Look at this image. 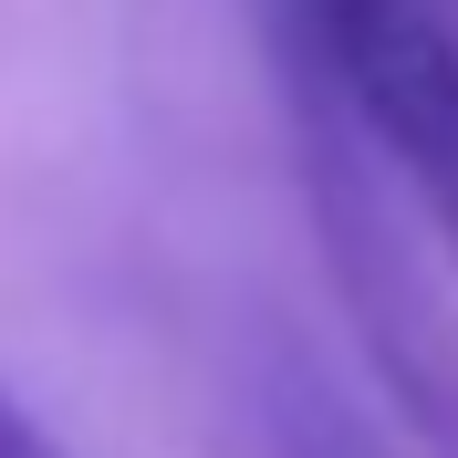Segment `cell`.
Instances as JSON below:
<instances>
[{
	"label": "cell",
	"instance_id": "obj_1",
	"mask_svg": "<svg viewBox=\"0 0 458 458\" xmlns=\"http://www.w3.org/2000/svg\"><path fill=\"white\" fill-rule=\"evenodd\" d=\"M282 94H292V167H302V208H313L323 271L344 292V323L365 344L386 406L406 417V437L428 458H458V323L437 302V271L406 229L386 167L365 157V136L344 125L334 84L313 73V53L282 31Z\"/></svg>",
	"mask_w": 458,
	"mask_h": 458
},
{
	"label": "cell",
	"instance_id": "obj_2",
	"mask_svg": "<svg viewBox=\"0 0 458 458\" xmlns=\"http://www.w3.org/2000/svg\"><path fill=\"white\" fill-rule=\"evenodd\" d=\"M250 396H260V448L271 458H396V437L375 428L365 406L323 375V354H302L292 334L260 344Z\"/></svg>",
	"mask_w": 458,
	"mask_h": 458
},
{
	"label": "cell",
	"instance_id": "obj_3",
	"mask_svg": "<svg viewBox=\"0 0 458 458\" xmlns=\"http://www.w3.org/2000/svg\"><path fill=\"white\" fill-rule=\"evenodd\" d=\"M0 458H63V437L42 428L21 396H11V375H0Z\"/></svg>",
	"mask_w": 458,
	"mask_h": 458
}]
</instances>
